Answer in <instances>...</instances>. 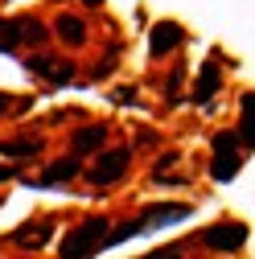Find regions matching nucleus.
<instances>
[{
	"instance_id": "3",
	"label": "nucleus",
	"mask_w": 255,
	"mask_h": 259,
	"mask_svg": "<svg viewBox=\"0 0 255 259\" xmlns=\"http://www.w3.org/2000/svg\"><path fill=\"white\" fill-rule=\"evenodd\" d=\"M50 37V29L41 17H9L0 21V54H9L17 46H41Z\"/></svg>"
},
{
	"instance_id": "14",
	"label": "nucleus",
	"mask_w": 255,
	"mask_h": 259,
	"mask_svg": "<svg viewBox=\"0 0 255 259\" xmlns=\"http://www.w3.org/2000/svg\"><path fill=\"white\" fill-rule=\"evenodd\" d=\"M218 87H222V66H218V62H206V66L198 70V82H194V103L214 99Z\"/></svg>"
},
{
	"instance_id": "6",
	"label": "nucleus",
	"mask_w": 255,
	"mask_h": 259,
	"mask_svg": "<svg viewBox=\"0 0 255 259\" xmlns=\"http://www.w3.org/2000/svg\"><path fill=\"white\" fill-rule=\"evenodd\" d=\"M29 70H33L37 78H46V82H70L78 74L74 58H58V54H33L29 58Z\"/></svg>"
},
{
	"instance_id": "20",
	"label": "nucleus",
	"mask_w": 255,
	"mask_h": 259,
	"mask_svg": "<svg viewBox=\"0 0 255 259\" xmlns=\"http://www.w3.org/2000/svg\"><path fill=\"white\" fill-rule=\"evenodd\" d=\"M9 177H17V165H0V181H9Z\"/></svg>"
},
{
	"instance_id": "1",
	"label": "nucleus",
	"mask_w": 255,
	"mask_h": 259,
	"mask_svg": "<svg viewBox=\"0 0 255 259\" xmlns=\"http://www.w3.org/2000/svg\"><path fill=\"white\" fill-rule=\"evenodd\" d=\"M111 218L103 214H95V218H82L70 226V235L62 239V259H91V255H99V247L111 243Z\"/></svg>"
},
{
	"instance_id": "13",
	"label": "nucleus",
	"mask_w": 255,
	"mask_h": 259,
	"mask_svg": "<svg viewBox=\"0 0 255 259\" xmlns=\"http://www.w3.org/2000/svg\"><path fill=\"white\" fill-rule=\"evenodd\" d=\"M78 173H82V160H78V156H62V160H54V165L41 169L37 189H41V185H62V181H70V177H78Z\"/></svg>"
},
{
	"instance_id": "7",
	"label": "nucleus",
	"mask_w": 255,
	"mask_h": 259,
	"mask_svg": "<svg viewBox=\"0 0 255 259\" xmlns=\"http://www.w3.org/2000/svg\"><path fill=\"white\" fill-rule=\"evenodd\" d=\"M46 152V140L37 132H17L9 140H0V156H13V165H29Z\"/></svg>"
},
{
	"instance_id": "16",
	"label": "nucleus",
	"mask_w": 255,
	"mask_h": 259,
	"mask_svg": "<svg viewBox=\"0 0 255 259\" xmlns=\"http://www.w3.org/2000/svg\"><path fill=\"white\" fill-rule=\"evenodd\" d=\"M144 259H185V255H181V247H161V251H152Z\"/></svg>"
},
{
	"instance_id": "2",
	"label": "nucleus",
	"mask_w": 255,
	"mask_h": 259,
	"mask_svg": "<svg viewBox=\"0 0 255 259\" xmlns=\"http://www.w3.org/2000/svg\"><path fill=\"white\" fill-rule=\"evenodd\" d=\"M247 165V148L239 144L235 132H218L214 136V156H210V177L214 181H231Z\"/></svg>"
},
{
	"instance_id": "18",
	"label": "nucleus",
	"mask_w": 255,
	"mask_h": 259,
	"mask_svg": "<svg viewBox=\"0 0 255 259\" xmlns=\"http://www.w3.org/2000/svg\"><path fill=\"white\" fill-rule=\"evenodd\" d=\"M111 70H115V54H111V58L103 54V62H99V66H95V74H99V78H103V74H111Z\"/></svg>"
},
{
	"instance_id": "9",
	"label": "nucleus",
	"mask_w": 255,
	"mask_h": 259,
	"mask_svg": "<svg viewBox=\"0 0 255 259\" xmlns=\"http://www.w3.org/2000/svg\"><path fill=\"white\" fill-rule=\"evenodd\" d=\"M181 41H185V29H181L177 21H156V25H152V37H148V54H152V58H165V54H173Z\"/></svg>"
},
{
	"instance_id": "10",
	"label": "nucleus",
	"mask_w": 255,
	"mask_h": 259,
	"mask_svg": "<svg viewBox=\"0 0 255 259\" xmlns=\"http://www.w3.org/2000/svg\"><path fill=\"white\" fill-rule=\"evenodd\" d=\"M107 144V123H82L78 132L70 136V156H91V152H99Z\"/></svg>"
},
{
	"instance_id": "11",
	"label": "nucleus",
	"mask_w": 255,
	"mask_h": 259,
	"mask_svg": "<svg viewBox=\"0 0 255 259\" xmlns=\"http://www.w3.org/2000/svg\"><path fill=\"white\" fill-rule=\"evenodd\" d=\"M136 218H140L144 231H152V226H169L177 218H189V206L185 202H161V206H144Z\"/></svg>"
},
{
	"instance_id": "5",
	"label": "nucleus",
	"mask_w": 255,
	"mask_h": 259,
	"mask_svg": "<svg viewBox=\"0 0 255 259\" xmlns=\"http://www.w3.org/2000/svg\"><path fill=\"white\" fill-rule=\"evenodd\" d=\"M54 231H58V218H29V222H21L17 231H13V247L37 251V247H46L54 239Z\"/></svg>"
},
{
	"instance_id": "19",
	"label": "nucleus",
	"mask_w": 255,
	"mask_h": 259,
	"mask_svg": "<svg viewBox=\"0 0 255 259\" xmlns=\"http://www.w3.org/2000/svg\"><path fill=\"white\" fill-rule=\"evenodd\" d=\"M9 107H13V95H9V91H0V115H5Z\"/></svg>"
},
{
	"instance_id": "8",
	"label": "nucleus",
	"mask_w": 255,
	"mask_h": 259,
	"mask_svg": "<svg viewBox=\"0 0 255 259\" xmlns=\"http://www.w3.org/2000/svg\"><path fill=\"white\" fill-rule=\"evenodd\" d=\"M202 243L214 247V251H239L247 243V226L243 222H218L210 231H202Z\"/></svg>"
},
{
	"instance_id": "12",
	"label": "nucleus",
	"mask_w": 255,
	"mask_h": 259,
	"mask_svg": "<svg viewBox=\"0 0 255 259\" xmlns=\"http://www.w3.org/2000/svg\"><path fill=\"white\" fill-rule=\"evenodd\" d=\"M54 33L66 41V46H87L91 29H87V21L74 17V13H58V17H54Z\"/></svg>"
},
{
	"instance_id": "21",
	"label": "nucleus",
	"mask_w": 255,
	"mask_h": 259,
	"mask_svg": "<svg viewBox=\"0 0 255 259\" xmlns=\"http://www.w3.org/2000/svg\"><path fill=\"white\" fill-rule=\"evenodd\" d=\"M82 5H87V9H99V5H103V0H82Z\"/></svg>"
},
{
	"instance_id": "17",
	"label": "nucleus",
	"mask_w": 255,
	"mask_h": 259,
	"mask_svg": "<svg viewBox=\"0 0 255 259\" xmlns=\"http://www.w3.org/2000/svg\"><path fill=\"white\" fill-rule=\"evenodd\" d=\"M177 160H181V152H161V160H156V177H161L169 165H177Z\"/></svg>"
},
{
	"instance_id": "15",
	"label": "nucleus",
	"mask_w": 255,
	"mask_h": 259,
	"mask_svg": "<svg viewBox=\"0 0 255 259\" xmlns=\"http://www.w3.org/2000/svg\"><path fill=\"white\" fill-rule=\"evenodd\" d=\"M181 74H185V66L177 62V66H173V74L165 78V95H169V99H177V95H181Z\"/></svg>"
},
{
	"instance_id": "4",
	"label": "nucleus",
	"mask_w": 255,
	"mask_h": 259,
	"mask_svg": "<svg viewBox=\"0 0 255 259\" xmlns=\"http://www.w3.org/2000/svg\"><path fill=\"white\" fill-rule=\"evenodd\" d=\"M128 165H132V152H128V148H107V152H99V160L87 169V181H91L95 189L115 185V181L128 173Z\"/></svg>"
}]
</instances>
